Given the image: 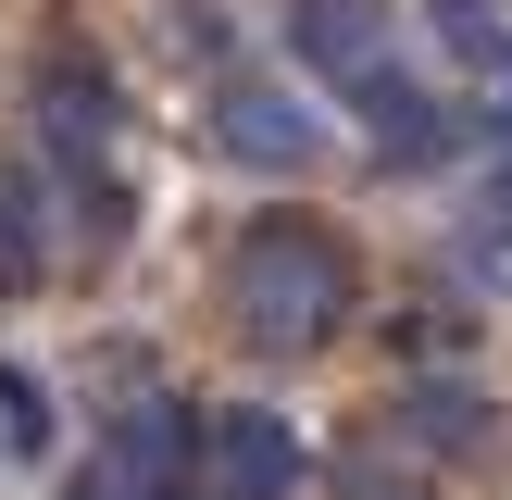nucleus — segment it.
<instances>
[{
	"mask_svg": "<svg viewBox=\"0 0 512 500\" xmlns=\"http://www.w3.org/2000/svg\"><path fill=\"white\" fill-rule=\"evenodd\" d=\"M375 50H388V0H288V63L300 75H363Z\"/></svg>",
	"mask_w": 512,
	"mask_h": 500,
	"instance_id": "6",
	"label": "nucleus"
},
{
	"mask_svg": "<svg viewBox=\"0 0 512 500\" xmlns=\"http://www.w3.org/2000/svg\"><path fill=\"white\" fill-rule=\"evenodd\" d=\"M213 150L250 163V175H300L325 150V113L300 88H275V75H225V88H213Z\"/></svg>",
	"mask_w": 512,
	"mask_h": 500,
	"instance_id": "3",
	"label": "nucleus"
},
{
	"mask_svg": "<svg viewBox=\"0 0 512 500\" xmlns=\"http://www.w3.org/2000/svg\"><path fill=\"white\" fill-rule=\"evenodd\" d=\"M338 100H350V125H363V138L388 150V163H425V150L450 138V100L425 88V75L400 63V50H375L363 75H338Z\"/></svg>",
	"mask_w": 512,
	"mask_h": 500,
	"instance_id": "4",
	"label": "nucleus"
},
{
	"mask_svg": "<svg viewBox=\"0 0 512 500\" xmlns=\"http://www.w3.org/2000/svg\"><path fill=\"white\" fill-rule=\"evenodd\" d=\"M488 175H500V188H512V100H500V138H488Z\"/></svg>",
	"mask_w": 512,
	"mask_h": 500,
	"instance_id": "12",
	"label": "nucleus"
},
{
	"mask_svg": "<svg viewBox=\"0 0 512 500\" xmlns=\"http://www.w3.org/2000/svg\"><path fill=\"white\" fill-rule=\"evenodd\" d=\"M438 13V38L463 50V63H500V25H488V0H425Z\"/></svg>",
	"mask_w": 512,
	"mask_h": 500,
	"instance_id": "11",
	"label": "nucleus"
},
{
	"mask_svg": "<svg viewBox=\"0 0 512 500\" xmlns=\"http://www.w3.org/2000/svg\"><path fill=\"white\" fill-rule=\"evenodd\" d=\"M400 438H425V450H488L500 413H488V388H463V375H413V388H400Z\"/></svg>",
	"mask_w": 512,
	"mask_h": 500,
	"instance_id": "8",
	"label": "nucleus"
},
{
	"mask_svg": "<svg viewBox=\"0 0 512 500\" xmlns=\"http://www.w3.org/2000/svg\"><path fill=\"white\" fill-rule=\"evenodd\" d=\"M488 75H500V100H512V25H500V63H488Z\"/></svg>",
	"mask_w": 512,
	"mask_h": 500,
	"instance_id": "13",
	"label": "nucleus"
},
{
	"mask_svg": "<svg viewBox=\"0 0 512 500\" xmlns=\"http://www.w3.org/2000/svg\"><path fill=\"white\" fill-rule=\"evenodd\" d=\"M113 125H125L113 63H100L88 38H50V50H38V138H50V163H63V200H75V225H88V238H125Z\"/></svg>",
	"mask_w": 512,
	"mask_h": 500,
	"instance_id": "2",
	"label": "nucleus"
},
{
	"mask_svg": "<svg viewBox=\"0 0 512 500\" xmlns=\"http://www.w3.org/2000/svg\"><path fill=\"white\" fill-rule=\"evenodd\" d=\"M50 288V188L25 150H0V300H38Z\"/></svg>",
	"mask_w": 512,
	"mask_h": 500,
	"instance_id": "7",
	"label": "nucleus"
},
{
	"mask_svg": "<svg viewBox=\"0 0 512 500\" xmlns=\"http://www.w3.org/2000/svg\"><path fill=\"white\" fill-rule=\"evenodd\" d=\"M50 450V388L25 363H0V463H38Z\"/></svg>",
	"mask_w": 512,
	"mask_h": 500,
	"instance_id": "9",
	"label": "nucleus"
},
{
	"mask_svg": "<svg viewBox=\"0 0 512 500\" xmlns=\"http://www.w3.org/2000/svg\"><path fill=\"white\" fill-rule=\"evenodd\" d=\"M213 500H300V425L263 413V400H238V413H213Z\"/></svg>",
	"mask_w": 512,
	"mask_h": 500,
	"instance_id": "5",
	"label": "nucleus"
},
{
	"mask_svg": "<svg viewBox=\"0 0 512 500\" xmlns=\"http://www.w3.org/2000/svg\"><path fill=\"white\" fill-rule=\"evenodd\" d=\"M338 500H438L413 463H388V450H363V463H338Z\"/></svg>",
	"mask_w": 512,
	"mask_h": 500,
	"instance_id": "10",
	"label": "nucleus"
},
{
	"mask_svg": "<svg viewBox=\"0 0 512 500\" xmlns=\"http://www.w3.org/2000/svg\"><path fill=\"white\" fill-rule=\"evenodd\" d=\"M225 300H238V338L263 363H300V350H325L350 325V250L300 213H263L238 238V263H225Z\"/></svg>",
	"mask_w": 512,
	"mask_h": 500,
	"instance_id": "1",
	"label": "nucleus"
}]
</instances>
